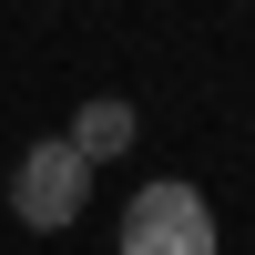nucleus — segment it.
<instances>
[{
	"label": "nucleus",
	"instance_id": "f257e3e1",
	"mask_svg": "<svg viewBox=\"0 0 255 255\" xmlns=\"http://www.w3.org/2000/svg\"><path fill=\"white\" fill-rule=\"evenodd\" d=\"M82 204H92V163L72 153V143H31V153L10 163V215L31 225V235H61V225H82Z\"/></svg>",
	"mask_w": 255,
	"mask_h": 255
},
{
	"label": "nucleus",
	"instance_id": "f03ea898",
	"mask_svg": "<svg viewBox=\"0 0 255 255\" xmlns=\"http://www.w3.org/2000/svg\"><path fill=\"white\" fill-rule=\"evenodd\" d=\"M123 255H215V204H204V184H143L133 204H123Z\"/></svg>",
	"mask_w": 255,
	"mask_h": 255
},
{
	"label": "nucleus",
	"instance_id": "7ed1b4c3",
	"mask_svg": "<svg viewBox=\"0 0 255 255\" xmlns=\"http://www.w3.org/2000/svg\"><path fill=\"white\" fill-rule=\"evenodd\" d=\"M133 133H143L133 102H123V92H92V102L72 113V133H61V143H72L82 163H123V153H133Z\"/></svg>",
	"mask_w": 255,
	"mask_h": 255
}]
</instances>
